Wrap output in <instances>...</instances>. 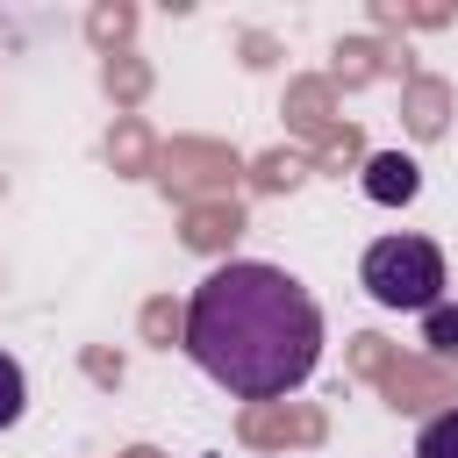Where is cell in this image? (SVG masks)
I'll return each instance as SVG.
<instances>
[{
    "instance_id": "cell-6",
    "label": "cell",
    "mask_w": 458,
    "mask_h": 458,
    "mask_svg": "<svg viewBox=\"0 0 458 458\" xmlns=\"http://www.w3.org/2000/svg\"><path fill=\"white\" fill-rule=\"evenodd\" d=\"M422 336H429V351L458 358V308H451V301H437V308L422 315Z\"/></svg>"
},
{
    "instance_id": "cell-1",
    "label": "cell",
    "mask_w": 458,
    "mask_h": 458,
    "mask_svg": "<svg viewBox=\"0 0 458 458\" xmlns=\"http://www.w3.org/2000/svg\"><path fill=\"white\" fill-rule=\"evenodd\" d=\"M186 358L236 401H279L322 365V308L293 272L229 258L186 301Z\"/></svg>"
},
{
    "instance_id": "cell-2",
    "label": "cell",
    "mask_w": 458,
    "mask_h": 458,
    "mask_svg": "<svg viewBox=\"0 0 458 458\" xmlns=\"http://www.w3.org/2000/svg\"><path fill=\"white\" fill-rule=\"evenodd\" d=\"M358 286H365L379 308H394V315H429V308L444 301L451 272H444V250H437L429 236H379V243L358 258Z\"/></svg>"
},
{
    "instance_id": "cell-4",
    "label": "cell",
    "mask_w": 458,
    "mask_h": 458,
    "mask_svg": "<svg viewBox=\"0 0 458 458\" xmlns=\"http://www.w3.org/2000/svg\"><path fill=\"white\" fill-rule=\"evenodd\" d=\"M415 458H458V408H444L415 429Z\"/></svg>"
},
{
    "instance_id": "cell-5",
    "label": "cell",
    "mask_w": 458,
    "mask_h": 458,
    "mask_svg": "<svg viewBox=\"0 0 458 458\" xmlns=\"http://www.w3.org/2000/svg\"><path fill=\"white\" fill-rule=\"evenodd\" d=\"M21 408H29V379H21V365L0 351V429H14Z\"/></svg>"
},
{
    "instance_id": "cell-3",
    "label": "cell",
    "mask_w": 458,
    "mask_h": 458,
    "mask_svg": "<svg viewBox=\"0 0 458 458\" xmlns=\"http://www.w3.org/2000/svg\"><path fill=\"white\" fill-rule=\"evenodd\" d=\"M422 193V165L408 157V150H379L372 165H365V200H379V208H408Z\"/></svg>"
}]
</instances>
